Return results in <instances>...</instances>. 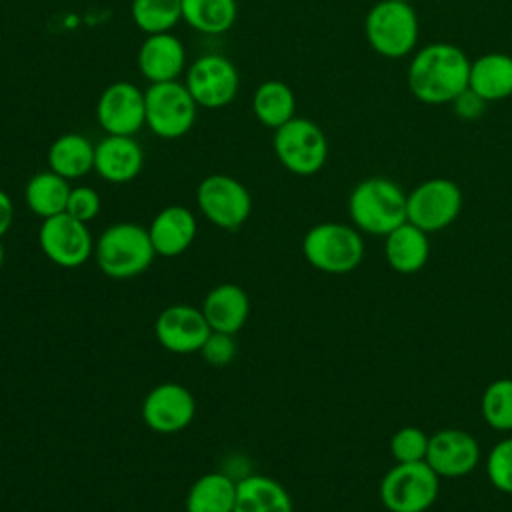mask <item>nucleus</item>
I'll return each instance as SVG.
<instances>
[{
	"label": "nucleus",
	"instance_id": "32",
	"mask_svg": "<svg viewBox=\"0 0 512 512\" xmlns=\"http://www.w3.org/2000/svg\"><path fill=\"white\" fill-rule=\"evenodd\" d=\"M486 474L496 490L512 494V438H504L492 446L486 458Z\"/></svg>",
	"mask_w": 512,
	"mask_h": 512
},
{
	"label": "nucleus",
	"instance_id": "34",
	"mask_svg": "<svg viewBox=\"0 0 512 512\" xmlns=\"http://www.w3.org/2000/svg\"><path fill=\"white\" fill-rule=\"evenodd\" d=\"M202 358L210 364V366H226L234 360L236 356V342H234V334H226V332H210L206 342L200 348Z\"/></svg>",
	"mask_w": 512,
	"mask_h": 512
},
{
	"label": "nucleus",
	"instance_id": "35",
	"mask_svg": "<svg viewBox=\"0 0 512 512\" xmlns=\"http://www.w3.org/2000/svg\"><path fill=\"white\" fill-rule=\"evenodd\" d=\"M454 106V112L460 120H476L484 114L486 110V100H482L476 92H472L470 88H466L462 94H458L452 102Z\"/></svg>",
	"mask_w": 512,
	"mask_h": 512
},
{
	"label": "nucleus",
	"instance_id": "1",
	"mask_svg": "<svg viewBox=\"0 0 512 512\" xmlns=\"http://www.w3.org/2000/svg\"><path fill=\"white\" fill-rule=\"evenodd\" d=\"M470 58L450 42H432L416 50L408 64L410 94L422 104H450L468 88Z\"/></svg>",
	"mask_w": 512,
	"mask_h": 512
},
{
	"label": "nucleus",
	"instance_id": "38",
	"mask_svg": "<svg viewBox=\"0 0 512 512\" xmlns=\"http://www.w3.org/2000/svg\"><path fill=\"white\" fill-rule=\"evenodd\" d=\"M396 2H410V0H396Z\"/></svg>",
	"mask_w": 512,
	"mask_h": 512
},
{
	"label": "nucleus",
	"instance_id": "17",
	"mask_svg": "<svg viewBox=\"0 0 512 512\" xmlns=\"http://www.w3.org/2000/svg\"><path fill=\"white\" fill-rule=\"evenodd\" d=\"M144 164V152L132 136L108 134L94 146V170L112 184L134 180Z\"/></svg>",
	"mask_w": 512,
	"mask_h": 512
},
{
	"label": "nucleus",
	"instance_id": "13",
	"mask_svg": "<svg viewBox=\"0 0 512 512\" xmlns=\"http://www.w3.org/2000/svg\"><path fill=\"white\" fill-rule=\"evenodd\" d=\"M196 414L192 392L178 382L154 386L142 402L144 424L158 434H176L190 426Z\"/></svg>",
	"mask_w": 512,
	"mask_h": 512
},
{
	"label": "nucleus",
	"instance_id": "12",
	"mask_svg": "<svg viewBox=\"0 0 512 512\" xmlns=\"http://www.w3.org/2000/svg\"><path fill=\"white\" fill-rule=\"evenodd\" d=\"M186 88L202 108H222L236 98L240 78L236 66L220 56L206 54L194 60L186 72Z\"/></svg>",
	"mask_w": 512,
	"mask_h": 512
},
{
	"label": "nucleus",
	"instance_id": "30",
	"mask_svg": "<svg viewBox=\"0 0 512 512\" xmlns=\"http://www.w3.org/2000/svg\"><path fill=\"white\" fill-rule=\"evenodd\" d=\"M486 424L498 432L512 430V378H498L486 386L480 400Z\"/></svg>",
	"mask_w": 512,
	"mask_h": 512
},
{
	"label": "nucleus",
	"instance_id": "4",
	"mask_svg": "<svg viewBox=\"0 0 512 512\" xmlns=\"http://www.w3.org/2000/svg\"><path fill=\"white\" fill-rule=\"evenodd\" d=\"M306 262L326 274H348L362 262L364 242L356 228L340 222L312 226L302 238Z\"/></svg>",
	"mask_w": 512,
	"mask_h": 512
},
{
	"label": "nucleus",
	"instance_id": "3",
	"mask_svg": "<svg viewBox=\"0 0 512 512\" xmlns=\"http://www.w3.org/2000/svg\"><path fill=\"white\" fill-rule=\"evenodd\" d=\"M94 256L108 278L128 280L148 270L156 252L148 228L134 222H118L100 234Z\"/></svg>",
	"mask_w": 512,
	"mask_h": 512
},
{
	"label": "nucleus",
	"instance_id": "10",
	"mask_svg": "<svg viewBox=\"0 0 512 512\" xmlns=\"http://www.w3.org/2000/svg\"><path fill=\"white\" fill-rule=\"evenodd\" d=\"M196 202L204 218L222 230L240 228L252 212L248 188L228 174L206 176L198 184Z\"/></svg>",
	"mask_w": 512,
	"mask_h": 512
},
{
	"label": "nucleus",
	"instance_id": "9",
	"mask_svg": "<svg viewBox=\"0 0 512 512\" xmlns=\"http://www.w3.org/2000/svg\"><path fill=\"white\" fill-rule=\"evenodd\" d=\"M462 210V190L448 178H430L406 194V218L424 232L450 226Z\"/></svg>",
	"mask_w": 512,
	"mask_h": 512
},
{
	"label": "nucleus",
	"instance_id": "33",
	"mask_svg": "<svg viewBox=\"0 0 512 512\" xmlns=\"http://www.w3.org/2000/svg\"><path fill=\"white\" fill-rule=\"evenodd\" d=\"M100 194L90 188V186H76L70 190V196H68V204H66V212L70 216H74L76 220H82V222H90L98 216L100 212Z\"/></svg>",
	"mask_w": 512,
	"mask_h": 512
},
{
	"label": "nucleus",
	"instance_id": "31",
	"mask_svg": "<svg viewBox=\"0 0 512 512\" xmlns=\"http://www.w3.org/2000/svg\"><path fill=\"white\" fill-rule=\"evenodd\" d=\"M430 436L416 426H402L390 438V454L396 462H422L428 454Z\"/></svg>",
	"mask_w": 512,
	"mask_h": 512
},
{
	"label": "nucleus",
	"instance_id": "15",
	"mask_svg": "<svg viewBox=\"0 0 512 512\" xmlns=\"http://www.w3.org/2000/svg\"><path fill=\"white\" fill-rule=\"evenodd\" d=\"M210 332L204 312L188 304H172L164 308L154 324L158 344L172 354L200 352Z\"/></svg>",
	"mask_w": 512,
	"mask_h": 512
},
{
	"label": "nucleus",
	"instance_id": "14",
	"mask_svg": "<svg viewBox=\"0 0 512 512\" xmlns=\"http://www.w3.org/2000/svg\"><path fill=\"white\" fill-rule=\"evenodd\" d=\"M96 118L106 134L134 136L146 124L144 92L126 80L110 84L98 98Z\"/></svg>",
	"mask_w": 512,
	"mask_h": 512
},
{
	"label": "nucleus",
	"instance_id": "36",
	"mask_svg": "<svg viewBox=\"0 0 512 512\" xmlns=\"http://www.w3.org/2000/svg\"><path fill=\"white\" fill-rule=\"evenodd\" d=\"M12 220H14L12 198L4 190H0V238L10 230Z\"/></svg>",
	"mask_w": 512,
	"mask_h": 512
},
{
	"label": "nucleus",
	"instance_id": "28",
	"mask_svg": "<svg viewBox=\"0 0 512 512\" xmlns=\"http://www.w3.org/2000/svg\"><path fill=\"white\" fill-rule=\"evenodd\" d=\"M236 12V0H182V18L202 34H224Z\"/></svg>",
	"mask_w": 512,
	"mask_h": 512
},
{
	"label": "nucleus",
	"instance_id": "8",
	"mask_svg": "<svg viewBox=\"0 0 512 512\" xmlns=\"http://www.w3.org/2000/svg\"><path fill=\"white\" fill-rule=\"evenodd\" d=\"M146 124L160 138H180L194 126L196 102L178 80L154 82L144 92Z\"/></svg>",
	"mask_w": 512,
	"mask_h": 512
},
{
	"label": "nucleus",
	"instance_id": "24",
	"mask_svg": "<svg viewBox=\"0 0 512 512\" xmlns=\"http://www.w3.org/2000/svg\"><path fill=\"white\" fill-rule=\"evenodd\" d=\"M48 166L66 180H78L94 170V146L82 134H62L48 148Z\"/></svg>",
	"mask_w": 512,
	"mask_h": 512
},
{
	"label": "nucleus",
	"instance_id": "16",
	"mask_svg": "<svg viewBox=\"0 0 512 512\" xmlns=\"http://www.w3.org/2000/svg\"><path fill=\"white\" fill-rule=\"evenodd\" d=\"M480 460L476 438L458 428H444L430 436L426 464L440 478H460L470 474Z\"/></svg>",
	"mask_w": 512,
	"mask_h": 512
},
{
	"label": "nucleus",
	"instance_id": "19",
	"mask_svg": "<svg viewBox=\"0 0 512 512\" xmlns=\"http://www.w3.org/2000/svg\"><path fill=\"white\" fill-rule=\"evenodd\" d=\"M196 230L198 224L194 214L188 208L174 204L162 208L154 216L148 234L156 254L174 258L190 248V244L196 238Z\"/></svg>",
	"mask_w": 512,
	"mask_h": 512
},
{
	"label": "nucleus",
	"instance_id": "2",
	"mask_svg": "<svg viewBox=\"0 0 512 512\" xmlns=\"http://www.w3.org/2000/svg\"><path fill=\"white\" fill-rule=\"evenodd\" d=\"M348 214L356 230L372 236H386L408 220L406 194L390 178H366L350 192Z\"/></svg>",
	"mask_w": 512,
	"mask_h": 512
},
{
	"label": "nucleus",
	"instance_id": "25",
	"mask_svg": "<svg viewBox=\"0 0 512 512\" xmlns=\"http://www.w3.org/2000/svg\"><path fill=\"white\" fill-rule=\"evenodd\" d=\"M236 480L224 472L202 474L188 490L186 512H232Z\"/></svg>",
	"mask_w": 512,
	"mask_h": 512
},
{
	"label": "nucleus",
	"instance_id": "23",
	"mask_svg": "<svg viewBox=\"0 0 512 512\" xmlns=\"http://www.w3.org/2000/svg\"><path fill=\"white\" fill-rule=\"evenodd\" d=\"M232 512H294L288 490L264 474H248L236 482Z\"/></svg>",
	"mask_w": 512,
	"mask_h": 512
},
{
	"label": "nucleus",
	"instance_id": "37",
	"mask_svg": "<svg viewBox=\"0 0 512 512\" xmlns=\"http://www.w3.org/2000/svg\"><path fill=\"white\" fill-rule=\"evenodd\" d=\"M2 264H4V246L0 242V268H2Z\"/></svg>",
	"mask_w": 512,
	"mask_h": 512
},
{
	"label": "nucleus",
	"instance_id": "5",
	"mask_svg": "<svg viewBox=\"0 0 512 512\" xmlns=\"http://www.w3.org/2000/svg\"><path fill=\"white\" fill-rule=\"evenodd\" d=\"M370 48L384 58H402L414 52L418 42V16L410 2L380 0L364 20Z\"/></svg>",
	"mask_w": 512,
	"mask_h": 512
},
{
	"label": "nucleus",
	"instance_id": "20",
	"mask_svg": "<svg viewBox=\"0 0 512 512\" xmlns=\"http://www.w3.org/2000/svg\"><path fill=\"white\" fill-rule=\"evenodd\" d=\"M204 318L214 332L236 334L242 330L250 316V298L238 284H218L214 286L200 308Z\"/></svg>",
	"mask_w": 512,
	"mask_h": 512
},
{
	"label": "nucleus",
	"instance_id": "7",
	"mask_svg": "<svg viewBox=\"0 0 512 512\" xmlns=\"http://www.w3.org/2000/svg\"><path fill=\"white\" fill-rule=\"evenodd\" d=\"M280 164L298 176H312L326 164L328 140L322 128L308 120L294 116L274 132L272 140Z\"/></svg>",
	"mask_w": 512,
	"mask_h": 512
},
{
	"label": "nucleus",
	"instance_id": "18",
	"mask_svg": "<svg viewBox=\"0 0 512 512\" xmlns=\"http://www.w3.org/2000/svg\"><path fill=\"white\" fill-rule=\"evenodd\" d=\"M186 64V52L182 42L170 34H148L138 50V68L146 80L168 82L176 80Z\"/></svg>",
	"mask_w": 512,
	"mask_h": 512
},
{
	"label": "nucleus",
	"instance_id": "26",
	"mask_svg": "<svg viewBox=\"0 0 512 512\" xmlns=\"http://www.w3.org/2000/svg\"><path fill=\"white\" fill-rule=\"evenodd\" d=\"M70 190L72 188L64 176L52 170H44V172H36L28 180L24 198L30 212H34L44 220V218L66 212Z\"/></svg>",
	"mask_w": 512,
	"mask_h": 512
},
{
	"label": "nucleus",
	"instance_id": "11",
	"mask_svg": "<svg viewBox=\"0 0 512 512\" xmlns=\"http://www.w3.org/2000/svg\"><path fill=\"white\" fill-rule=\"evenodd\" d=\"M38 244L44 256L60 268H78L94 252L92 234L86 222L76 220L68 212L42 220Z\"/></svg>",
	"mask_w": 512,
	"mask_h": 512
},
{
	"label": "nucleus",
	"instance_id": "27",
	"mask_svg": "<svg viewBox=\"0 0 512 512\" xmlns=\"http://www.w3.org/2000/svg\"><path fill=\"white\" fill-rule=\"evenodd\" d=\"M252 110L264 126L276 130L294 118L296 96L286 82L266 80L254 92Z\"/></svg>",
	"mask_w": 512,
	"mask_h": 512
},
{
	"label": "nucleus",
	"instance_id": "22",
	"mask_svg": "<svg viewBox=\"0 0 512 512\" xmlns=\"http://www.w3.org/2000/svg\"><path fill=\"white\" fill-rule=\"evenodd\" d=\"M468 88L486 102H498L512 96V56L488 52L470 62Z\"/></svg>",
	"mask_w": 512,
	"mask_h": 512
},
{
	"label": "nucleus",
	"instance_id": "29",
	"mask_svg": "<svg viewBox=\"0 0 512 512\" xmlns=\"http://www.w3.org/2000/svg\"><path fill=\"white\" fill-rule=\"evenodd\" d=\"M130 12L142 32H170L182 20V0H132Z\"/></svg>",
	"mask_w": 512,
	"mask_h": 512
},
{
	"label": "nucleus",
	"instance_id": "6",
	"mask_svg": "<svg viewBox=\"0 0 512 512\" xmlns=\"http://www.w3.org/2000/svg\"><path fill=\"white\" fill-rule=\"evenodd\" d=\"M440 476L422 462H396L382 478L378 494L388 512H426L438 498Z\"/></svg>",
	"mask_w": 512,
	"mask_h": 512
},
{
	"label": "nucleus",
	"instance_id": "21",
	"mask_svg": "<svg viewBox=\"0 0 512 512\" xmlns=\"http://www.w3.org/2000/svg\"><path fill=\"white\" fill-rule=\"evenodd\" d=\"M384 256L390 268L400 274H414L422 270L430 256L428 232L406 220L384 236Z\"/></svg>",
	"mask_w": 512,
	"mask_h": 512
}]
</instances>
